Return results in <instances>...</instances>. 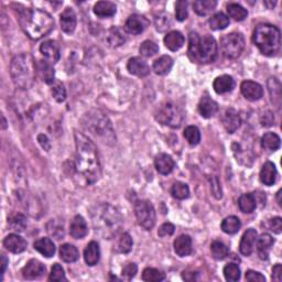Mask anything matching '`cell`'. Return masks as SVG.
Returning <instances> with one entry per match:
<instances>
[{
	"instance_id": "cell-14",
	"label": "cell",
	"mask_w": 282,
	"mask_h": 282,
	"mask_svg": "<svg viewBox=\"0 0 282 282\" xmlns=\"http://www.w3.org/2000/svg\"><path fill=\"white\" fill-rule=\"evenodd\" d=\"M149 21L143 16L131 15L126 21L125 28L131 34H140L147 29Z\"/></svg>"
},
{
	"instance_id": "cell-63",
	"label": "cell",
	"mask_w": 282,
	"mask_h": 282,
	"mask_svg": "<svg viewBox=\"0 0 282 282\" xmlns=\"http://www.w3.org/2000/svg\"><path fill=\"white\" fill-rule=\"evenodd\" d=\"M1 119H2V128L4 129V128H6V127H7V125H6L7 122H6V119H4L3 116H1Z\"/></svg>"
},
{
	"instance_id": "cell-20",
	"label": "cell",
	"mask_w": 282,
	"mask_h": 282,
	"mask_svg": "<svg viewBox=\"0 0 282 282\" xmlns=\"http://www.w3.org/2000/svg\"><path fill=\"white\" fill-rule=\"evenodd\" d=\"M174 252L180 257H186L192 253V239L189 235H181L174 240Z\"/></svg>"
},
{
	"instance_id": "cell-64",
	"label": "cell",
	"mask_w": 282,
	"mask_h": 282,
	"mask_svg": "<svg viewBox=\"0 0 282 282\" xmlns=\"http://www.w3.org/2000/svg\"><path fill=\"white\" fill-rule=\"evenodd\" d=\"M281 192H282L281 190H280L279 192H278V203H279V205H280V206H281V199H280V195H281Z\"/></svg>"
},
{
	"instance_id": "cell-50",
	"label": "cell",
	"mask_w": 282,
	"mask_h": 282,
	"mask_svg": "<svg viewBox=\"0 0 282 282\" xmlns=\"http://www.w3.org/2000/svg\"><path fill=\"white\" fill-rule=\"evenodd\" d=\"M52 95L56 102L62 103L66 98V90L61 82H54L52 86Z\"/></svg>"
},
{
	"instance_id": "cell-42",
	"label": "cell",
	"mask_w": 282,
	"mask_h": 282,
	"mask_svg": "<svg viewBox=\"0 0 282 282\" xmlns=\"http://www.w3.org/2000/svg\"><path fill=\"white\" fill-rule=\"evenodd\" d=\"M126 41V36L124 31L120 28H117V27H113L109 31L108 34V42L112 47H120L121 44H124Z\"/></svg>"
},
{
	"instance_id": "cell-21",
	"label": "cell",
	"mask_w": 282,
	"mask_h": 282,
	"mask_svg": "<svg viewBox=\"0 0 282 282\" xmlns=\"http://www.w3.org/2000/svg\"><path fill=\"white\" fill-rule=\"evenodd\" d=\"M61 29L65 33H73L76 27V15L73 11V9L66 8L64 11L61 13Z\"/></svg>"
},
{
	"instance_id": "cell-29",
	"label": "cell",
	"mask_w": 282,
	"mask_h": 282,
	"mask_svg": "<svg viewBox=\"0 0 282 282\" xmlns=\"http://www.w3.org/2000/svg\"><path fill=\"white\" fill-rule=\"evenodd\" d=\"M94 13L99 18L113 17L116 13V6L111 1H99L94 6Z\"/></svg>"
},
{
	"instance_id": "cell-1",
	"label": "cell",
	"mask_w": 282,
	"mask_h": 282,
	"mask_svg": "<svg viewBox=\"0 0 282 282\" xmlns=\"http://www.w3.org/2000/svg\"><path fill=\"white\" fill-rule=\"evenodd\" d=\"M76 160L75 169L87 183L96 182L102 174V166L99 160L98 149L87 136L75 133Z\"/></svg>"
},
{
	"instance_id": "cell-5",
	"label": "cell",
	"mask_w": 282,
	"mask_h": 282,
	"mask_svg": "<svg viewBox=\"0 0 282 282\" xmlns=\"http://www.w3.org/2000/svg\"><path fill=\"white\" fill-rule=\"evenodd\" d=\"M189 57L197 63H212L217 57V43L211 35L201 38L197 32L190 33Z\"/></svg>"
},
{
	"instance_id": "cell-13",
	"label": "cell",
	"mask_w": 282,
	"mask_h": 282,
	"mask_svg": "<svg viewBox=\"0 0 282 282\" xmlns=\"http://www.w3.org/2000/svg\"><path fill=\"white\" fill-rule=\"evenodd\" d=\"M45 274V267L41 261L32 259L22 269V276L27 280L39 279Z\"/></svg>"
},
{
	"instance_id": "cell-28",
	"label": "cell",
	"mask_w": 282,
	"mask_h": 282,
	"mask_svg": "<svg viewBox=\"0 0 282 282\" xmlns=\"http://www.w3.org/2000/svg\"><path fill=\"white\" fill-rule=\"evenodd\" d=\"M34 249L44 257L50 258L56 254V246L50 238H41L34 243Z\"/></svg>"
},
{
	"instance_id": "cell-34",
	"label": "cell",
	"mask_w": 282,
	"mask_h": 282,
	"mask_svg": "<svg viewBox=\"0 0 282 282\" xmlns=\"http://www.w3.org/2000/svg\"><path fill=\"white\" fill-rule=\"evenodd\" d=\"M217 2L215 0H197L193 3L194 11L199 16H207L216 8Z\"/></svg>"
},
{
	"instance_id": "cell-32",
	"label": "cell",
	"mask_w": 282,
	"mask_h": 282,
	"mask_svg": "<svg viewBox=\"0 0 282 282\" xmlns=\"http://www.w3.org/2000/svg\"><path fill=\"white\" fill-rule=\"evenodd\" d=\"M36 71L39 72L41 76L47 84H53L56 80H54V69L52 64H50L47 61H40L39 64L36 65Z\"/></svg>"
},
{
	"instance_id": "cell-9",
	"label": "cell",
	"mask_w": 282,
	"mask_h": 282,
	"mask_svg": "<svg viewBox=\"0 0 282 282\" xmlns=\"http://www.w3.org/2000/svg\"><path fill=\"white\" fill-rule=\"evenodd\" d=\"M222 52L227 58H237L245 49V39L242 33L231 32L221 39Z\"/></svg>"
},
{
	"instance_id": "cell-61",
	"label": "cell",
	"mask_w": 282,
	"mask_h": 282,
	"mask_svg": "<svg viewBox=\"0 0 282 282\" xmlns=\"http://www.w3.org/2000/svg\"><path fill=\"white\" fill-rule=\"evenodd\" d=\"M8 259L6 258L4 254H1V275L4 274V271L7 269V265H8Z\"/></svg>"
},
{
	"instance_id": "cell-48",
	"label": "cell",
	"mask_w": 282,
	"mask_h": 282,
	"mask_svg": "<svg viewBox=\"0 0 282 282\" xmlns=\"http://www.w3.org/2000/svg\"><path fill=\"white\" fill-rule=\"evenodd\" d=\"M139 51L141 53V56H143L145 57H150V56H153L154 54L158 53L159 47L156 43L153 42V41L147 40V41H144V42L140 45Z\"/></svg>"
},
{
	"instance_id": "cell-24",
	"label": "cell",
	"mask_w": 282,
	"mask_h": 282,
	"mask_svg": "<svg viewBox=\"0 0 282 282\" xmlns=\"http://www.w3.org/2000/svg\"><path fill=\"white\" fill-rule=\"evenodd\" d=\"M84 259L88 266L97 265L101 259V249L96 242H90L84 250Z\"/></svg>"
},
{
	"instance_id": "cell-12",
	"label": "cell",
	"mask_w": 282,
	"mask_h": 282,
	"mask_svg": "<svg viewBox=\"0 0 282 282\" xmlns=\"http://www.w3.org/2000/svg\"><path fill=\"white\" fill-rule=\"evenodd\" d=\"M40 51L44 56L45 61L49 62L50 64H56L60 58V48L58 44L53 40H48L41 44Z\"/></svg>"
},
{
	"instance_id": "cell-53",
	"label": "cell",
	"mask_w": 282,
	"mask_h": 282,
	"mask_svg": "<svg viewBox=\"0 0 282 282\" xmlns=\"http://www.w3.org/2000/svg\"><path fill=\"white\" fill-rule=\"evenodd\" d=\"M137 265L136 263H128V265H126L124 267V269H122V277H125L126 279H133L134 277L137 274Z\"/></svg>"
},
{
	"instance_id": "cell-6",
	"label": "cell",
	"mask_w": 282,
	"mask_h": 282,
	"mask_svg": "<svg viewBox=\"0 0 282 282\" xmlns=\"http://www.w3.org/2000/svg\"><path fill=\"white\" fill-rule=\"evenodd\" d=\"M253 41L263 56H274L280 50V30L271 25H259L254 31Z\"/></svg>"
},
{
	"instance_id": "cell-18",
	"label": "cell",
	"mask_w": 282,
	"mask_h": 282,
	"mask_svg": "<svg viewBox=\"0 0 282 282\" xmlns=\"http://www.w3.org/2000/svg\"><path fill=\"white\" fill-rule=\"evenodd\" d=\"M223 125L228 134H234L240 126V117L239 113L234 108L227 109L223 117Z\"/></svg>"
},
{
	"instance_id": "cell-27",
	"label": "cell",
	"mask_w": 282,
	"mask_h": 282,
	"mask_svg": "<svg viewBox=\"0 0 282 282\" xmlns=\"http://www.w3.org/2000/svg\"><path fill=\"white\" fill-rule=\"evenodd\" d=\"M184 36L179 31H171L165 38L166 47L171 51H177L184 44Z\"/></svg>"
},
{
	"instance_id": "cell-56",
	"label": "cell",
	"mask_w": 282,
	"mask_h": 282,
	"mask_svg": "<svg viewBox=\"0 0 282 282\" xmlns=\"http://www.w3.org/2000/svg\"><path fill=\"white\" fill-rule=\"evenodd\" d=\"M269 228L276 234H280L282 231V220L281 217H275L269 221Z\"/></svg>"
},
{
	"instance_id": "cell-4",
	"label": "cell",
	"mask_w": 282,
	"mask_h": 282,
	"mask_svg": "<svg viewBox=\"0 0 282 282\" xmlns=\"http://www.w3.org/2000/svg\"><path fill=\"white\" fill-rule=\"evenodd\" d=\"M12 81L17 87L28 89L33 85L36 75V65L33 57L28 53H22L12 58L10 65Z\"/></svg>"
},
{
	"instance_id": "cell-36",
	"label": "cell",
	"mask_w": 282,
	"mask_h": 282,
	"mask_svg": "<svg viewBox=\"0 0 282 282\" xmlns=\"http://www.w3.org/2000/svg\"><path fill=\"white\" fill-rule=\"evenodd\" d=\"M240 227H242V223H240L239 218L236 216L226 217L222 223L223 231L229 235H234L236 233H238Z\"/></svg>"
},
{
	"instance_id": "cell-15",
	"label": "cell",
	"mask_w": 282,
	"mask_h": 282,
	"mask_svg": "<svg viewBox=\"0 0 282 282\" xmlns=\"http://www.w3.org/2000/svg\"><path fill=\"white\" fill-rule=\"evenodd\" d=\"M257 240V231L254 228H249L243 235L239 244V250L244 256H250L254 252V243Z\"/></svg>"
},
{
	"instance_id": "cell-23",
	"label": "cell",
	"mask_w": 282,
	"mask_h": 282,
	"mask_svg": "<svg viewBox=\"0 0 282 282\" xmlns=\"http://www.w3.org/2000/svg\"><path fill=\"white\" fill-rule=\"evenodd\" d=\"M127 67H128V71L131 73V74L139 76V77L147 76L150 73V69H149L148 64L140 57L130 58Z\"/></svg>"
},
{
	"instance_id": "cell-44",
	"label": "cell",
	"mask_w": 282,
	"mask_h": 282,
	"mask_svg": "<svg viewBox=\"0 0 282 282\" xmlns=\"http://www.w3.org/2000/svg\"><path fill=\"white\" fill-rule=\"evenodd\" d=\"M211 253L213 258H215L216 260H223L228 256V248L221 242H214L211 245Z\"/></svg>"
},
{
	"instance_id": "cell-59",
	"label": "cell",
	"mask_w": 282,
	"mask_h": 282,
	"mask_svg": "<svg viewBox=\"0 0 282 282\" xmlns=\"http://www.w3.org/2000/svg\"><path fill=\"white\" fill-rule=\"evenodd\" d=\"M261 122H262V126H265V127H270V126H272V124H274V117H272L271 113L268 112L267 115L262 116Z\"/></svg>"
},
{
	"instance_id": "cell-22",
	"label": "cell",
	"mask_w": 282,
	"mask_h": 282,
	"mask_svg": "<svg viewBox=\"0 0 282 282\" xmlns=\"http://www.w3.org/2000/svg\"><path fill=\"white\" fill-rule=\"evenodd\" d=\"M214 90L217 94H225L231 92L235 87V81L229 75H222L218 76L213 83Z\"/></svg>"
},
{
	"instance_id": "cell-58",
	"label": "cell",
	"mask_w": 282,
	"mask_h": 282,
	"mask_svg": "<svg viewBox=\"0 0 282 282\" xmlns=\"http://www.w3.org/2000/svg\"><path fill=\"white\" fill-rule=\"evenodd\" d=\"M272 279L275 281H281V265L280 263H277L272 269Z\"/></svg>"
},
{
	"instance_id": "cell-11",
	"label": "cell",
	"mask_w": 282,
	"mask_h": 282,
	"mask_svg": "<svg viewBox=\"0 0 282 282\" xmlns=\"http://www.w3.org/2000/svg\"><path fill=\"white\" fill-rule=\"evenodd\" d=\"M240 90H242L244 97L252 102L259 101L263 95L262 86L253 81H244L240 85Z\"/></svg>"
},
{
	"instance_id": "cell-38",
	"label": "cell",
	"mask_w": 282,
	"mask_h": 282,
	"mask_svg": "<svg viewBox=\"0 0 282 282\" xmlns=\"http://www.w3.org/2000/svg\"><path fill=\"white\" fill-rule=\"evenodd\" d=\"M238 205H239L240 211H242L243 213H253L254 210H256L257 202L253 194L247 193V194H243L242 197H239Z\"/></svg>"
},
{
	"instance_id": "cell-49",
	"label": "cell",
	"mask_w": 282,
	"mask_h": 282,
	"mask_svg": "<svg viewBox=\"0 0 282 282\" xmlns=\"http://www.w3.org/2000/svg\"><path fill=\"white\" fill-rule=\"evenodd\" d=\"M154 24H156V28L158 31L160 32H163V31H167L168 29L171 28V19L169 15L167 13H161L158 17H156V20H154Z\"/></svg>"
},
{
	"instance_id": "cell-52",
	"label": "cell",
	"mask_w": 282,
	"mask_h": 282,
	"mask_svg": "<svg viewBox=\"0 0 282 282\" xmlns=\"http://www.w3.org/2000/svg\"><path fill=\"white\" fill-rule=\"evenodd\" d=\"M49 280L50 281H64V280H66L64 269H63L62 266L58 265V263L53 265L51 274H50V277H49Z\"/></svg>"
},
{
	"instance_id": "cell-33",
	"label": "cell",
	"mask_w": 282,
	"mask_h": 282,
	"mask_svg": "<svg viewBox=\"0 0 282 282\" xmlns=\"http://www.w3.org/2000/svg\"><path fill=\"white\" fill-rule=\"evenodd\" d=\"M60 257L65 262H74L80 258V253L73 245L64 244L60 248Z\"/></svg>"
},
{
	"instance_id": "cell-3",
	"label": "cell",
	"mask_w": 282,
	"mask_h": 282,
	"mask_svg": "<svg viewBox=\"0 0 282 282\" xmlns=\"http://www.w3.org/2000/svg\"><path fill=\"white\" fill-rule=\"evenodd\" d=\"M18 20L25 33L32 40H40L54 28L51 15L41 9H18Z\"/></svg>"
},
{
	"instance_id": "cell-39",
	"label": "cell",
	"mask_w": 282,
	"mask_h": 282,
	"mask_svg": "<svg viewBox=\"0 0 282 282\" xmlns=\"http://www.w3.org/2000/svg\"><path fill=\"white\" fill-rule=\"evenodd\" d=\"M210 27L213 30H223L229 25V18L225 13L217 12L210 19Z\"/></svg>"
},
{
	"instance_id": "cell-60",
	"label": "cell",
	"mask_w": 282,
	"mask_h": 282,
	"mask_svg": "<svg viewBox=\"0 0 282 282\" xmlns=\"http://www.w3.org/2000/svg\"><path fill=\"white\" fill-rule=\"evenodd\" d=\"M197 272H183V279L188 281L197 280Z\"/></svg>"
},
{
	"instance_id": "cell-8",
	"label": "cell",
	"mask_w": 282,
	"mask_h": 282,
	"mask_svg": "<svg viewBox=\"0 0 282 282\" xmlns=\"http://www.w3.org/2000/svg\"><path fill=\"white\" fill-rule=\"evenodd\" d=\"M156 119L162 125L169 126L171 128H179L184 120V113L173 103H166L158 108Z\"/></svg>"
},
{
	"instance_id": "cell-17",
	"label": "cell",
	"mask_w": 282,
	"mask_h": 282,
	"mask_svg": "<svg viewBox=\"0 0 282 282\" xmlns=\"http://www.w3.org/2000/svg\"><path fill=\"white\" fill-rule=\"evenodd\" d=\"M154 166H156V169L163 175L170 174L174 169V160L172 159L171 156L167 153H160L158 154L156 160H154Z\"/></svg>"
},
{
	"instance_id": "cell-26",
	"label": "cell",
	"mask_w": 282,
	"mask_h": 282,
	"mask_svg": "<svg viewBox=\"0 0 282 282\" xmlns=\"http://www.w3.org/2000/svg\"><path fill=\"white\" fill-rule=\"evenodd\" d=\"M218 111V105L208 96H204L198 104V112L204 118L213 117Z\"/></svg>"
},
{
	"instance_id": "cell-19",
	"label": "cell",
	"mask_w": 282,
	"mask_h": 282,
	"mask_svg": "<svg viewBox=\"0 0 282 282\" xmlns=\"http://www.w3.org/2000/svg\"><path fill=\"white\" fill-rule=\"evenodd\" d=\"M87 225L83 217L76 215L73 218L70 224V235L75 239H82L87 235Z\"/></svg>"
},
{
	"instance_id": "cell-45",
	"label": "cell",
	"mask_w": 282,
	"mask_h": 282,
	"mask_svg": "<svg viewBox=\"0 0 282 282\" xmlns=\"http://www.w3.org/2000/svg\"><path fill=\"white\" fill-rule=\"evenodd\" d=\"M184 138L191 145H197L201 141V133L197 127L195 126H189L186 127L184 130Z\"/></svg>"
},
{
	"instance_id": "cell-7",
	"label": "cell",
	"mask_w": 282,
	"mask_h": 282,
	"mask_svg": "<svg viewBox=\"0 0 282 282\" xmlns=\"http://www.w3.org/2000/svg\"><path fill=\"white\" fill-rule=\"evenodd\" d=\"M83 126L95 137L101 138L103 142H113L115 135L111 121L99 111H92L86 113L83 118Z\"/></svg>"
},
{
	"instance_id": "cell-37",
	"label": "cell",
	"mask_w": 282,
	"mask_h": 282,
	"mask_svg": "<svg viewBox=\"0 0 282 282\" xmlns=\"http://www.w3.org/2000/svg\"><path fill=\"white\" fill-rule=\"evenodd\" d=\"M281 140L280 137L277 134L274 133H267L262 136L261 138V145L262 148H265L267 150H270V151H276L280 148Z\"/></svg>"
},
{
	"instance_id": "cell-25",
	"label": "cell",
	"mask_w": 282,
	"mask_h": 282,
	"mask_svg": "<svg viewBox=\"0 0 282 282\" xmlns=\"http://www.w3.org/2000/svg\"><path fill=\"white\" fill-rule=\"evenodd\" d=\"M277 169L276 166L272 162H266L262 166V169L260 171V181L265 185H274L277 180Z\"/></svg>"
},
{
	"instance_id": "cell-57",
	"label": "cell",
	"mask_w": 282,
	"mask_h": 282,
	"mask_svg": "<svg viewBox=\"0 0 282 282\" xmlns=\"http://www.w3.org/2000/svg\"><path fill=\"white\" fill-rule=\"evenodd\" d=\"M211 189H212V192H213L214 197H215L216 198H222V197H223L222 188H221V185H220V182H218V180L216 179V177H213Z\"/></svg>"
},
{
	"instance_id": "cell-47",
	"label": "cell",
	"mask_w": 282,
	"mask_h": 282,
	"mask_svg": "<svg viewBox=\"0 0 282 282\" xmlns=\"http://www.w3.org/2000/svg\"><path fill=\"white\" fill-rule=\"evenodd\" d=\"M225 279L229 282H236L240 279V269L235 263H228L224 268Z\"/></svg>"
},
{
	"instance_id": "cell-43",
	"label": "cell",
	"mask_w": 282,
	"mask_h": 282,
	"mask_svg": "<svg viewBox=\"0 0 282 282\" xmlns=\"http://www.w3.org/2000/svg\"><path fill=\"white\" fill-rule=\"evenodd\" d=\"M171 194H172V197L177 199H185L189 197L190 189L185 183H182V182H175V183L172 185Z\"/></svg>"
},
{
	"instance_id": "cell-31",
	"label": "cell",
	"mask_w": 282,
	"mask_h": 282,
	"mask_svg": "<svg viewBox=\"0 0 282 282\" xmlns=\"http://www.w3.org/2000/svg\"><path fill=\"white\" fill-rule=\"evenodd\" d=\"M272 245H274V238L269 234H262L257 242L259 257L261 259H268V254Z\"/></svg>"
},
{
	"instance_id": "cell-30",
	"label": "cell",
	"mask_w": 282,
	"mask_h": 282,
	"mask_svg": "<svg viewBox=\"0 0 282 282\" xmlns=\"http://www.w3.org/2000/svg\"><path fill=\"white\" fill-rule=\"evenodd\" d=\"M173 66V60L169 56H162L153 63V71L158 75H166Z\"/></svg>"
},
{
	"instance_id": "cell-51",
	"label": "cell",
	"mask_w": 282,
	"mask_h": 282,
	"mask_svg": "<svg viewBox=\"0 0 282 282\" xmlns=\"http://www.w3.org/2000/svg\"><path fill=\"white\" fill-rule=\"evenodd\" d=\"M188 2L183 1H177L175 4V17L179 21H184L188 18Z\"/></svg>"
},
{
	"instance_id": "cell-46",
	"label": "cell",
	"mask_w": 282,
	"mask_h": 282,
	"mask_svg": "<svg viewBox=\"0 0 282 282\" xmlns=\"http://www.w3.org/2000/svg\"><path fill=\"white\" fill-rule=\"evenodd\" d=\"M165 278V274L154 268H147L142 272V280L147 282H160Z\"/></svg>"
},
{
	"instance_id": "cell-2",
	"label": "cell",
	"mask_w": 282,
	"mask_h": 282,
	"mask_svg": "<svg viewBox=\"0 0 282 282\" xmlns=\"http://www.w3.org/2000/svg\"><path fill=\"white\" fill-rule=\"evenodd\" d=\"M90 217L95 231L103 238L111 239L119 235L122 228V217L117 208L111 204L103 203L94 206Z\"/></svg>"
},
{
	"instance_id": "cell-16",
	"label": "cell",
	"mask_w": 282,
	"mask_h": 282,
	"mask_svg": "<svg viewBox=\"0 0 282 282\" xmlns=\"http://www.w3.org/2000/svg\"><path fill=\"white\" fill-rule=\"evenodd\" d=\"M3 246L7 250L13 254H20L27 248V242L17 234L8 235L3 240Z\"/></svg>"
},
{
	"instance_id": "cell-41",
	"label": "cell",
	"mask_w": 282,
	"mask_h": 282,
	"mask_svg": "<svg viewBox=\"0 0 282 282\" xmlns=\"http://www.w3.org/2000/svg\"><path fill=\"white\" fill-rule=\"evenodd\" d=\"M8 225L12 230L24 231L27 228V218L22 214H13L8 218Z\"/></svg>"
},
{
	"instance_id": "cell-40",
	"label": "cell",
	"mask_w": 282,
	"mask_h": 282,
	"mask_svg": "<svg viewBox=\"0 0 282 282\" xmlns=\"http://www.w3.org/2000/svg\"><path fill=\"white\" fill-rule=\"evenodd\" d=\"M227 12L235 21H243L247 18L248 11L238 3H230L227 6Z\"/></svg>"
},
{
	"instance_id": "cell-35",
	"label": "cell",
	"mask_w": 282,
	"mask_h": 282,
	"mask_svg": "<svg viewBox=\"0 0 282 282\" xmlns=\"http://www.w3.org/2000/svg\"><path fill=\"white\" fill-rule=\"evenodd\" d=\"M115 238H117L115 248L118 253L127 254L133 248V238L128 233H121L120 235H117Z\"/></svg>"
},
{
	"instance_id": "cell-10",
	"label": "cell",
	"mask_w": 282,
	"mask_h": 282,
	"mask_svg": "<svg viewBox=\"0 0 282 282\" xmlns=\"http://www.w3.org/2000/svg\"><path fill=\"white\" fill-rule=\"evenodd\" d=\"M135 213L141 227L150 230L156 225V211L149 201H138L135 204Z\"/></svg>"
},
{
	"instance_id": "cell-62",
	"label": "cell",
	"mask_w": 282,
	"mask_h": 282,
	"mask_svg": "<svg viewBox=\"0 0 282 282\" xmlns=\"http://www.w3.org/2000/svg\"><path fill=\"white\" fill-rule=\"evenodd\" d=\"M263 3H265V6H267L269 9H272L276 6L277 2L276 1H265Z\"/></svg>"
},
{
	"instance_id": "cell-55",
	"label": "cell",
	"mask_w": 282,
	"mask_h": 282,
	"mask_svg": "<svg viewBox=\"0 0 282 282\" xmlns=\"http://www.w3.org/2000/svg\"><path fill=\"white\" fill-rule=\"evenodd\" d=\"M246 280L250 282H263L266 281L265 276H262L260 272L254 271V270H249L246 272Z\"/></svg>"
},
{
	"instance_id": "cell-54",
	"label": "cell",
	"mask_w": 282,
	"mask_h": 282,
	"mask_svg": "<svg viewBox=\"0 0 282 282\" xmlns=\"http://www.w3.org/2000/svg\"><path fill=\"white\" fill-rule=\"evenodd\" d=\"M174 230L175 227L173 224H171V223H166V224L161 225L160 228H159L158 235L160 236V237H167V236H171L173 234Z\"/></svg>"
}]
</instances>
